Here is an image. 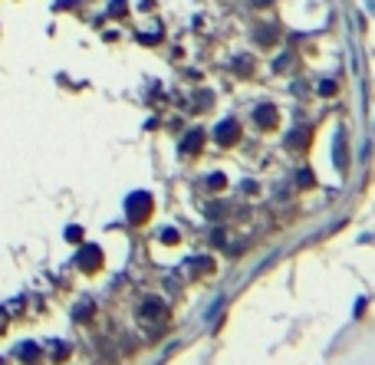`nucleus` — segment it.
Here are the masks:
<instances>
[{"instance_id": "f257e3e1", "label": "nucleus", "mask_w": 375, "mask_h": 365, "mask_svg": "<svg viewBox=\"0 0 375 365\" xmlns=\"http://www.w3.org/2000/svg\"><path fill=\"white\" fill-rule=\"evenodd\" d=\"M148 208H152L148 194H135V198H129V217H132V221H145Z\"/></svg>"}, {"instance_id": "f03ea898", "label": "nucleus", "mask_w": 375, "mask_h": 365, "mask_svg": "<svg viewBox=\"0 0 375 365\" xmlns=\"http://www.w3.org/2000/svg\"><path fill=\"white\" fill-rule=\"evenodd\" d=\"M237 135H241V125L237 122H224V125H217V142H224V145H231V142H237Z\"/></svg>"}, {"instance_id": "7ed1b4c3", "label": "nucleus", "mask_w": 375, "mask_h": 365, "mask_svg": "<svg viewBox=\"0 0 375 365\" xmlns=\"http://www.w3.org/2000/svg\"><path fill=\"white\" fill-rule=\"evenodd\" d=\"M257 125L260 129H270V125H276V109H270V105H264V109H257Z\"/></svg>"}]
</instances>
